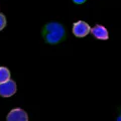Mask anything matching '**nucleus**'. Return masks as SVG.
Here are the masks:
<instances>
[{
    "mask_svg": "<svg viewBox=\"0 0 121 121\" xmlns=\"http://www.w3.org/2000/svg\"><path fill=\"white\" fill-rule=\"evenodd\" d=\"M65 36V28L58 22H50L44 26L43 37L48 43L55 44L60 43Z\"/></svg>",
    "mask_w": 121,
    "mask_h": 121,
    "instance_id": "1",
    "label": "nucleus"
},
{
    "mask_svg": "<svg viewBox=\"0 0 121 121\" xmlns=\"http://www.w3.org/2000/svg\"><path fill=\"white\" fill-rule=\"evenodd\" d=\"M16 92V83L12 80H8L0 84V96L11 97Z\"/></svg>",
    "mask_w": 121,
    "mask_h": 121,
    "instance_id": "2",
    "label": "nucleus"
},
{
    "mask_svg": "<svg viewBox=\"0 0 121 121\" xmlns=\"http://www.w3.org/2000/svg\"><path fill=\"white\" fill-rule=\"evenodd\" d=\"M91 27L87 22L78 21L73 25V33L77 37H84L90 32Z\"/></svg>",
    "mask_w": 121,
    "mask_h": 121,
    "instance_id": "3",
    "label": "nucleus"
},
{
    "mask_svg": "<svg viewBox=\"0 0 121 121\" xmlns=\"http://www.w3.org/2000/svg\"><path fill=\"white\" fill-rule=\"evenodd\" d=\"M6 121H28V115L22 109L15 108L8 113Z\"/></svg>",
    "mask_w": 121,
    "mask_h": 121,
    "instance_id": "4",
    "label": "nucleus"
},
{
    "mask_svg": "<svg viewBox=\"0 0 121 121\" xmlns=\"http://www.w3.org/2000/svg\"><path fill=\"white\" fill-rule=\"evenodd\" d=\"M90 32L96 37L98 39H108L109 35H108V31L104 26L102 25H95L93 28H91Z\"/></svg>",
    "mask_w": 121,
    "mask_h": 121,
    "instance_id": "5",
    "label": "nucleus"
},
{
    "mask_svg": "<svg viewBox=\"0 0 121 121\" xmlns=\"http://www.w3.org/2000/svg\"><path fill=\"white\" fill-rule=\"evenodd\" d=\"M10 80V72L5 67H0V84Z\"/></svg>",
    "mask_w": 121,
    "mask_h": 121,
    "instance_id": "6",
    "label": "nucleus"
},
{
    "mask_svg": "<svg viewBox=\"0 0 121 121\" xmlns=\"http://www.w3.org/2000/svg\"><path fill=\"white\" fill-rule=\"evenodd\" d=\"M6 26V17L0 13V30H2Z\"/></svg>",
    "mask_w": 121,
    "mask_h": 121,
    "instance_id": "7",
    "label": "nucleus"
},
{
    "mask_svg": "<svg viewBox=\"0 0 121 121\" xmlns=\"http://www.w3.org/2000/svg\"><path fill=\"white\" fill-rule=\"evenodd\" d=\"M73 1L76 3V4H82V3H84L86 0H73Z\"/></svg>",
    "mask_w": 121,
    "mask_h": 121,
    "instance_id": "8",
    "label": "nucleus"
},
{
    "mask_svg": "<svg viewBox=\"0 0 121 121\" xmlns=\"http://www.w3.org/2000/svg\"><path fill=\"white\" fill-rule=\"evenodd\" d=\"M117 121H121V114H120V116L118 117V119H117Z\"/></svg>",
    "mask_w": 121,
    "mask_h": 121,
    "instance_id": "9",
    "label": "nucleus"
}]
</instances>
